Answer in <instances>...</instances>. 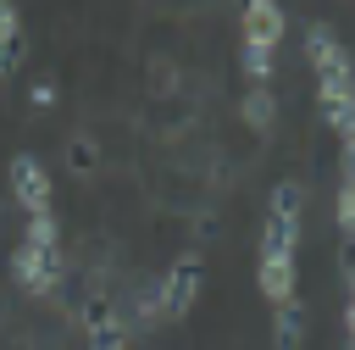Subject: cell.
<instances>
[{
    "label": "cell",
    "mask_w": 355,
    "mask_h": 350,
    "mask_svg": "<svg viewBox=\"0 0 355 350\" xmlns=\"http://www.w3.org/2000/svg\"><path fill=\"white\" fill-rule=\"evenodd\" d=\"M11 200L28 211V217H39V211H50V200H55V183H50V172H44V161L39 156H11Z\"/></svg>",
    "instance_id": "obj_3"
},
{
    "label": "cell",
    "mask_w": 355,
    "mask_h": 350,
    "mask_svg": "<svg viewBox=\"0 0 355 350\" xmlns=\"http://www.w3.org/2000/svg\"><path fill=\"white\" fill-rule=\"evenodd\" d=\"M344 272H349V289H355V239H344Z\"/></svg>",
    "instance_id": "obj_22"
},
{
    "label": "cell",
    "mask_w": 355,
    "mask_h": 350,
    "mask_svg": "<svg viewBox=\"0 0 355 350\" xmlns=\"http://www.w3.org/2000/svg\"><path fill=\"white\" fill-rule=\"evenodd\" d=\"M327 44H338V39H333V28H327V22H305V56L316 61Z\"/></svg>",
    "instance_id": "obj_19"
},
{
    "label": "cell",
    "mask_w": 355,
    "mask_h": 350,
    "mask_svg": "<svg viewBox=\"0 0 355 350\" xmlns=\"http://www.w3.org/2000/svg\"><path fill=\"white\" fill-rule=\"evenodd\" d=\"M67 172H72V178L100 172V144H94L89 133H72V139H67Z\"/></svg>",
    "instance_id": "obj_13"
},
{
    "label": "cell",
    "mask_w": 355,
    "mask_h": 350,
    "mask_svg": "<svg viewBox=\"0 0 355 350\" xmlns=\"http://www.w3.org/2000/svg\"><path fill=\"white\" fill-rule=\"evenodd\" d=\"M261 250H277V256H294V250H300V217H266V233H261Z\"/></svg>",
    "instance_id": "obj_12"
},
{
    "label": "cell",
    "mask_w": 355,
    "mask_h": 350,
    "mask_svg": "<svg viewBox=\"0 0 355 350\" xmlns=\"http://www.w3.org/2000/svg\"><path fill=\"white\" fill-rule=\"evenodd\" d=\"M300 339H305V306L283 300L272 317V350H300Z\"/></svg>",
    "instance_id": "obj_8"
},
{
    "label": "cell",
    "mask_w": 355,
    "mask_h": 350,
    "mask_svg": "<svg viewBox=\"0 0 355 350\" xmlns=\"http://www.w3.org/2000/svg\"><path fill=\"white\" fill-rule=\"evenodd\" d=\"M22 244H33V250H61V222H55V211H39V217H28V233H22Z\"/></svg>",
    "instance_id": "obj_15"
},
{
    "label": "cell",
    "mask_w": 355,
    "mask_h": 350,
    "mask_svg": "<svg viewBox=\"0 0 355 350\" xmlns=\"http://www.w3.org/2000/svg\"><path fill=\"white\" fill-rule=\"evenodd\" d=\"M89 333V350H128L133 344V333L122 328V317H111V322H100V328H83Z\"/></svg>",
    "instance_id": "obj_16"
},
{
    "label": "cell",
    "mask_w": 355,
    "mask_h": 350,
    "mask_svg": "<svg viewBox=\"0 0 355 350\" xmlns=\"http://www.w3.org/2000/svg\"><path fill=\"white\" fill-rule=\"evenodd\" d=\"M338 228H344V239H355V183L338 189Z\"/></svg>",
    "instance_id": "obj_20"
},
{
    "label": "cell",
    "mask_w": 355,
    "mask_h": 350,
    "mask_svg": "<svg viewBox=\"0 0 355 350\" xmlns=\"http://www.w3.org/2000/svg\"><path fill=\"white\" fill-rule=\"evenodd\" d=\"M22 50H28V39H22V11H17V0H11V6H0V83L17 72Z\"/></svg>",
    "instance_id": "obj_7"
},
{
    "label": "cell",
    "mask_w": 355,
    "mask_h": 350,
    "mask_svg": "<svg viewBox=\"0 0 355 350\" xmlns=\"http://www.w3.org/2000/svg\"><path fill=\"white\" fill-rule=\"evenodd\" d=\"M300 211H305V183L300 178H283L272 189V200H266V217H300Z\"/></svg>",
    "instance_id": "obj_14"
},
{
    "label": "cell",
    "mask_w": 355,
    "mask_h": 350,
    "mask_svg": "<svg viewBox=\"0 0 355 350\" xmlns=\"http://www.w3.org/2000/svg\"><path fill=\"white\" fill-rule=\"evenodd\" d=\"M200 289H205V267H200V256H178V261L166 267V278L155 283L161 317H166V322L189 317V311H194V300H200Z\"/></svg>",
    "instance_id": "obj_1"
},
{
    "label": "cell",
    "mask_w": 355,
    "mask_h": 350,
    "mask_svg": "<svg viewBox=\"0 0 355 350\" xmlns=\"http://www.w3.org/2000/svg\"><path fill=\"white\" fill-rule=\"evenodd\" d=\"M344 328H349V344H355V294H349V306H344Z\"/></svg>",
    "instance_id": "obj_23"
},
{
    "label": "cell",
    "mask_w": 355,
    "mask_h": 350,
    "mask_svg": "<svg viewBox=\"0 0 355 350\" xmlns=\"http://www.w3.org/2000/svg\"><path fill=\"white\" fill-rule=\"evenodd\" d=\"M311 67H316V94H322V100H333V94H344V89L355 83V67H349L344 44H327Z\"/></svg>",
    "instance_id": "obj_6"
},
{
    "label": "cell",
    "mask_w": 355,
    "mask_h": 350,
    "mask_svg": "<svg viewBox=\"0 0 355 350\" xmlns=\"http://www.w3.org/2000/svg\"><path fill=\"white\" fill-rule=\"evenodd\" d=\"M239 6H250V0H239Z\"/></svg>",
    "instance_id": "obj_26"
},
{
    "label": "cell",
    "mask_w": 355,
    "mask_h": 350,
    "mask_svg": "<svg viewBox=\"0 0 355 350\" xmlns=\"http://www.w3.org/2000/svg\"><path fill=\"white\" fill-rule=\"evenodd\" d=\"M344 183H355V139H344Z\"/></svg>",
    "instance_id": "obj_21"
},
{
    "label": "cell",
    "mask_w": 355,
    "mask_h": 350,
    "mask_svg": "<svg viewBox=\"0 0 355 350\" xmlns=\"http://www.w3.org/2000/svg\"><path fill=\"white\" fill-rule=\"evenodd\" d=\"M0 6H11V0H0Z\"/></svg>",
    "instance_id": "obj_25"
},
{
    "label": "cell",
    "mask_w": 355,
    "mask_h": 350,
    "mask_svg": "<svg viewBox=\"0 0 355 350\" xmlns=\"http://www.w3.org/2000/svg\"><path fill=\"white\" fill-rule=\"evenodd\" d=\"M239 22H244V44H261V50H277V39L288 28V17H283L277 0H250L239 11Z\"/></svg>",
    "instance_id": "obj_4"
},
{
    "label": "cell",
    "mask_w": 355,
    "mask_h": 350,
    "mask_svg": "<svg viewBox=\"0 0 355 350\" xmlns=\"http://www.w3.org/2000/svg\"><path fill=\"white\" fill-rule=\"evenodd\" d=\"M0 317H6V306H0Z\"/></svg>",
    "instance_id": "obj_24"
},
{
    "label": "cell",
    "mask_w": 355,
    "mask_h": 350,
    "mask_svg": "<svg viewBox=\"0 0 355 350\" xmlns=\"http://www.w3.org/2000/svg\"><path fill=\"white\" fill-rule=\"evenodd\" d=\"M55 100H61V89H55V78H50V72H39V78L28 83V106H33V111H50Z\"/></svg>",
    "instance_id": "obj_17"
},
{
    "label": "cell",
    "mask_w": 355,
    "mask_h": 350,
    "mask_svg": "<svg viewBox=\"0 0 355 350\" xmlns=\"http://www.w3.org/2000/svg\"><path fill=\"white\" fill-rule=\"evenodd\" d=\"M255 289L272 300V306H283V300H294V256H277V250H261V261H255Z\"/></svg>",
    "instance_id": "obj_5"
},
{
    "label": "cell",
    "mask_w": 355,
    "mask_h": 350,
    "mask_svg": "<svg viewBox=\"0 0 355 350\" xmlns=\"http://www.w3.org/2000/svg\"><path fill=\"white\" fill-rule=\"evenodd\" d=\"M61 272H67L61 250H33V244H17V250H11V278H17L33 300H50V294L61 289Z\"/></svg>",
    "instance_id": "obj_2"
},
{
    "label": "cell",
    "mask_w": 355,
    "mask_h": 350,
    "mask_svg": "<svg viewBox=\"0 0 355 350\" xmlns=\"http://www.w3.org/2000/svg\"><path fill=\"white\" fill-rule=\"evenodd\" d=\"M78 317H83V328H100V322H111V317H122V311H116L105 294H94V300H83V311H78Z\"/></svg>",
    "instance_id": "obj_18"
},
{
    "label": "cell",
    "mask_w": 355,
    "mask_h": 350,
    "mask_svg": "<svg viewBox=\"0 0 355 350\" xmlns=\"http://www.w3.org/2000/svg\"><path fill=\"white\" fill-rule=\"evenodd\" d=\"M155 322H166V317H161V300H155V289H139V294L128 300V311H122V328H128V333H150Z\"/></svg>",
    "instance_id": "obj_10"
},
{
    "label": "cell",
    "mask_w": 355,
    "mask_h": 350,
    "mask_svg": "<svg viewBox=\"0 0 355 350\" xmlns=\"http://www.w3.org/2000/svg\"><path fill=\"white\" fill-rule=\"evenodd\" d=\"M239 117H244V128L272 133V128H277V94H272V89H250V94L239 100Z\"/></svg>",
    "instance_id": "obj_9"
},
{
    "label": "cell",
    "mask_w": 355,
    "mask_h": 350,
    "mask_svg": "<svg viewBox=\"0 0 355 350\" xmlns=\"http://www.w3.org/2000/svg\"><path fill=\"white\" fill-rule=\"evenodd\" d=\"M239 67H244V78H250V89H266V83L277 78V50H261V44H244V50H239Z\"/></svg>",
    "instance_id": "obj_11"
}]
</instances>
